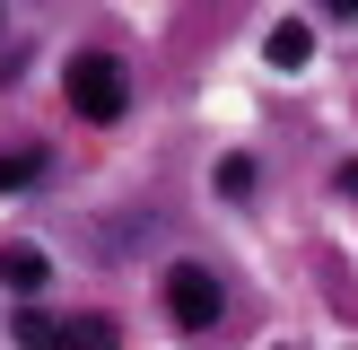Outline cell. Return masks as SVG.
Here are the masks:
<instances>
[{"label": "cell", "mask_w": 358, "mask_h": 350, "mask_svg": "<svg viewBox=\"0 0 358 350\" xmlns=\"http://www.w3.org/2000/svg\"><path fill=\"white\" fill-rule=\"evenodd\" d=\"M70 114H87V122H122L131 114V70H122V52H70Z\"/></svg>", "instance_id": "obj_1"}, {"label": "cell", "mask_w": 358, "mask_h": 350, "mask_svg": "<svg viewBox=\"0 0 358 350\" xmlns=\"http://www.w3.org/2000/svg\"><path fill=\"white\" fill-rule=\"evenodd\" d=\"M9 332H17V350H122V324H114V315H44V307H17Z\"/></svg>", "instance_id": "obj_2"}, {"label": "cell", "mask_w": 358, "mask_h": 350, "mask_svg": "<svg viewBox=\"0 0 358 350\" xmlns=\"http://www.w3.org/2000/svg\"><path fill=\"white\" fill-rule=\"evenodd\" d=\"M219 307H227V298H219V280H210L201 262H175V272H166V315H175L184 332H210Z\"/></svg>", "instance_id": "obj_3"}, {"label": "cell", "mask_w": 358, "mask_h": 350, "mask_svg": "<svg viewBox=\"0 0 358 350\" xmlns=\"http://www.w3.org/2000/svg\"><path fill=\"white\" fill-rule=\"evenodd\" d=\"M0 280H9L17 298H35V289H44V245H27V237L0 245Z\"/></svg>", "instance_id": "obj_4"}, {"label": "cell", "mask_w": 358, "mask_h": 350, "mask_svg": "<svg viewBox=\"0 0 358 350\" xmlns=\"http://www.w3.org/2000/svg\"><path fill=\"white\" fill-rule=\"evenodd\" d=\"M262 52H271V70H306V52H315V27H306V18H280Z\"/></svg>", "instance_id": "obj_5"}, {"label": "cell", "mask_w": 358, "mask_h": 350, "mask_svg": "<svg viewBox=\"0 0 358 350\" xmlns=\"http://www.w3.org/2000/svg\"><path fill=\"white\" fill-rule=\"evenodd\" d=\"M44 175H52L44 149H0V192H35Z\"/></svg>", "instance_id": "obj_6"}, {"label": "cell", "mask_w": 358, "mask_h": 350, "mask_svg": "<svg viewBox=\"0 0 358 350\" xmlns=\"http://www.w3.org/2000/svg\"><path fill=\"white\" fill-rule=\"evenodd\" d=\"M219 192H227V202H245V192H254V158H219Z\"/></svg>", "instance_id": "obj_7"}, {"label": "cell", "mask_w": 358, "mask_h": 350, "mask_svg": "<svg viewBox=\"0 0 358 350\" xmlns=\"http://www.w3.org/2000/svg\"><path fill=\"white\" fill-rule=\"evenodd\" d=\"M341 192H350V202H358V158H341Z\"/></svg>", "instance_id": "obj_8"}]
</instances>
